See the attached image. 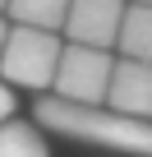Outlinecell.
Instances as JSON below:
<instances>
[{
    "label": "cell",
    "mask_w": 152,
    "mask_h": 157,
    "mask_svg": "<svg viewBox=\"0 0 152 157\" xmlns=\"http://www.w3.org/2000/svg\"><path fill=\"white\" fill-rule=\"evenodd\" d=\"M0 157H51V143H46V129L37 120H5L0 125Z\"/></svg>",
    "instance_id": "ba28073f"
},
{
    "label": "cell",
    "mask_w": 152,
    "mask_h": 157,
    "mask_svg": "<svg viewBox=\"0 0 152 157\" xmlns=\"http://www.w3.org/2000/svg\"><path fill=\"white\" fill-rule=\"evenodd\" d=\"M124 5H143V10H152V0H124Z\"/></svg>",
    "instance_id": "8fae6325"
},
{
    "label": "cell",
    "mask_w": 152,
    "mask_h": 157,
    "mask_svg": "<svg viewBox=\"0 0 152 157\" xmlns=\"http://www.w3.org/2000/svg\"><path fill=\"white\" fill-rule=\"evenodd\" d=\"M5 37H9V19L0 14V51H5Z\"/></svg>",
    "instance_id": "30bf717a"
},
{
    "label": "cell",
    "mask_w": 152,
    "mask_h": 157,
    "mask_svg": "<svg viewBox=\"0 0 152 157\" xmlns=\"http://www.w3.org/2000/svg\"><path fill=\"white\" fill-rule=\"evenodd\" d=\"M111 69H115V51H92V46H69L65 42L55 78H51V97L74 102V106H106Z\"/></svg>",
    "instance_id": "3957f363"
},
{
    "label": "cell",
    "mask_w": 152,
    "mask_h": 157,
    "mask_svg": "<svg viewBox=\"0 0 152 157\" xmlns=\"http://www.w3.org/2000/svg\"><path fill=\"white\" fill-rule=\"evenodd\" d=\"M65 37L60 33H42V28H14L5 37V51H0V78L9 88H28V93H46L55 65H60Z\"/></svg>",
    "instance_id": "7a4b0ae2"
},
{
    "label": "cell",
    "mask_w": 152,
    "mask_h": 157,
    "mask_svg": "<svg viewBox=\"0 0 152 157\" xmlns=\"http://www.w3.org/2000/svg\"><path fill=\"white\" fill-rule=\"evenodd\" d=\"M0 14H5V0H0Z\"/></svg>",
    "instance_id": "7c38bea8"
},
{
    "label": "cell",
    "mask_w": 152,
    "mask_h": 157,
    "mask_svg": "<svg viewBox=\"0 0 152 157\" xmlns=\"http://www.w3.org/2000/svg\"><path fill=\"white\" fill-rule=\"evenodd\" d=\"M19 116V93L5 83V78H0V125H5V120H14Z\"/></svg>",
    "instance_id": "9c48e42d"
},
{
    "label": "cell",
    "mask_w": 152,
    "mask_h": 157,
    "mask_svg": "<svg viewBox=\"0 0 152 157\" xmlns=\"http://www.w3.org/2000/svg\"><path fill=\"white\" fill-rule=\"evenodd\" d=\"M124 19V0H69V14L60 37L69 46H92V51H115Z\"/></svg>",
    "instance_id": "277c9868"
},
{
    "label": "cell",
    "mask_w": 152,
    "mask_h": 157,
    "mask_svg": "<svg viewBox=\"0 0 152 157\" xmlns=\"http://www.w3.org/2000/svg\"><path fill=\"white\" fill-rule=\"evenodd\" d=\"M106 106L134 120H152V65L143 60H120L111 69V88H106Z\"/></svg>",
    "instance_id": "5b68a950"
},
{
    "label": "cell",
    "mask_w": 152,
    "mask_h": 157,
    "mask_svg": "<svg viewBox=\"0 0 152 157\" xmlns=\"http://www.w3.org/2000/svg\"><path fill=\"white\" fill-rule=\"evenodd\" d=\"M115 56H120V60H143V65H152V10L124 5L120 37H115Z\"/></svg>",
    "instance_id": "8992f818"
},
{
    "label": "cell",
    "mask_w": 152,
    "mask_h": 157,
    "mask_svg": "<svg viewBox=\"0 0 152 157\" xmlns=\"http://www.w3.org/2000/svg\"><path fill=\"white\" fill-rule=\"evenodd\" d=\"M32 120L60 139H79V143H102L124 157H152V120L120 116L111 106H74L60 97H42L32 106Z\"/></svg>",
    "instance_id": "6da1fadb"
},
{
    "label": "cell",
    "mask_w": 152,
    "mask_h": 157,
    "mask_svg": "<svg viewBox=\"0 0 152 157\" xmlns=\"http://www.w3.org/2000/svg\"><path fill=\"white\" fill-rule=\"evenodd\" d=\"M69 14V0H5V19L14 28H42V33H60Z\"/></svg>",
    "instance_id": "52a82bcc"
}]
</instances>
